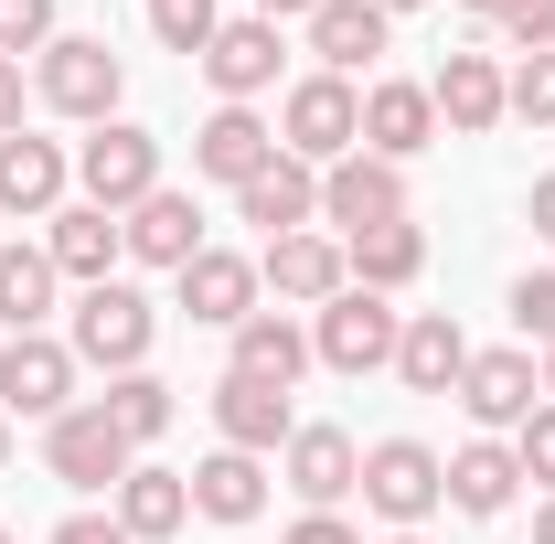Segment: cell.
<instances>
[{
    "label": "cell",
    "mask_w": 555,
    "mask_h": 544,
    "mask_svg": "<svg viewBox=\"0 0 555 544\" xmlns=\"http://www.w3.org/2000/svg\"><path fill=\"white\" fill-rule=\"evenodd\" d=\"M22 129V65H11V54H0V139Z\"/></svg>",
    "instance_id": "40"
},
{
    "label": "cell",
    "mask_w": 555,
    "mask_h": 544,
    "mask_svg": "<svg viewBox=\"0 0 555 544\" xmlns=\"http://www.w3.org/2000/svg\"><path fill=\"white\" fill-rule=\"evenodd\" d=\"M278 544H363V534H352L343 513H299V523H288V534H278Z\"/></svg>",
    "instance_id": "39"
},
{
    "label": "cell",
    "mask_w": 555,
    "mask_h": 544,
    "mask_svg": "<svg viewBox=\"0 0 555 544\" xmlns=\"http://www.w3.org/2000/svg\"><path fill=\"white\" fill-rule=\"evenodd\" d=\"M288 11H321V0H257V22H288Z\"/></svg>",
    "instance_id": "42"
},
{
    "label": "cell",
    "mask_w": 555,
    "mask_h": 544,
    "mask_svg": "<svg viewBox=\"0 0 555 544\" xmlns=\"http://www.w3.org/2000/svg\"><path fill=\"white\" fill-rule=\"evenodd\" d=\"M374 11H385V22H396V11H427V0H374Z\"/></svg>",
    "instance_id": "45"
},
{
    "label": "cell",
    "mask_w": 555,
    "mask_h": 544,
    "mask_svg": "<svg viewBox=\"0 0 555 544\" xmlns=\"http://www.w3.org/2000/svg\"><path fill=\"white\" fill-rule=\"evenodd\" d=\"M43 257H54V277L96 288V277H118V257H129V224L96 213V204H65V213H54V235H43Z\"/></svg>",
    "instance_id": "21"
},
{
    "label": "cell",
    "mask_w": 555,
    "mask_h": 544,
    "mask_svg": "<svg viewBox=\"0 0 555 544\" xmlns=\"http://www.w3.org/2000/svg\"><path fill=\"white\" fill-rule=\"evenodd\" d=\"M321 224L332 235H374V224H406V171L396 160H374V150H352V160H332L321 171Z\"/></svg>",
    "instance_id": "8"
},
{
    "label": "cell",
    "mask_w": 555,
    "mask_h": 544,
    "mask_svg": "<svg viewBox=\"0 0 555 544\" xmlns=\"http://www.w3.org/2000/svg\"><path fill=\"white\" fill-rule=\"evenodd\" d=\"M65 182H75V160L54 150V139H33V129H11L0 139V213H65Z\"/></svg>",
    "instance_id": "17"
},
{
    "label": "cell",
    "mask_w": 555,
    "mask_h": 544,
    "mask_svg": "<svg viewBox=\"0 0 555 544\" xmlns=\"http://www.w3.org/2000/svg\"><path fill=\"white\" fill-rule=\"evenodd\" d=\"M278 459H288V491H299L310 513H332V502L363 491V449H352L343 427H288V449H278Z\"/></svg>",
    "instance_id": "14"
},
{
    "label": "cell",
    "mask_w": 555,
    "mask_h": 544,
    "mask_svg": "<svg viewBox=\"0 0 555 544\" xmlns=\"http://www.w3.org/2000/svg\"><path fill=\"white\" fill-rule=\"evenodd\" d=\"M299 363H310V332L288 321V310H257V321H235V363L224 374H246V385H299Z\"/></svg>",
    "instance_id": "25"
},
{
    "label": "cell",
    "mask_w": 555,
    "mask_h": 544,
    "mask_svg": "<svg viewBox=\"0 0 555 544\" xmlns=\"http://www.w3.org/2000/svg\"><path fill=\"white\" fill-rule=\"evenodd\" d=\"M385 544H427V534H385Z\"/></svg>",
    "instance_id": "48"
},
{
    "label": "cell",
    "mask_w": 555,
    "mask_h": 544,
    "mask_svg": "<svg viewBox=\"0 0 555 544\" xmlns=\"http://www.w3.org/2000/svg\"><path fill=\"white\" fill-rule=\"evenodd\" d=\"M513 332L555 352V277H513Z\"/></svg>",
    "instance_id": "37"
},
{
    "label": "cell",
    "mask_w": 555,
    "mask_h": 544,
    "mask_svg": "<svg viewBox=\"0 0 555 544\" xmlns=\"http://www.w3.org/2000/svg\"><path fill=\"white\" fill-rule=\"evenodd\" d=\"M524 213H534V235H545V246H555V171H545V182H534V193H524Z\"/></svg>",
    "instance_id": "41"
},
{
    "label": "cell",
    "mask_w": 555,
    "mask_h": 544,
    "mask_svg": "<svg viewBox=\"0 0 555 544\" xmlns=\"http://www.w3.org/2000/svg\"><path fill=\"white\" fill-rule=\"evenodd\" d=\"M182 523H193V480L139 459V470L118 480V534H129V544H171Z\"/></svg>",
    "instance_id": "24"
},
{
    "label": "cell",
    "mask_w": 555,
    "mask_h": 544,
    "mask_svg": "<svg viewBox=\"0 0 555 544\" xmlns=\"http://www.w3.org/2000/svg\"><path fill=\"white\" fill-rule=\"evenodd\" d=\"M193 513H204V523H257V513H268V459L214 449L204 470H193Z\"/></svg>",
    "instance_id": "28"
},
{
    "label": "cell",
    "mask_w": 555,
    "mask_h": 544,
    "mask_svg": "<svg viewBox=\"0 0 555 544\" xmlns=\"http://www.w3.org/2000/svg\"><path fill=\"white\" fill-rule=\"evenodd\" d=\"M534 544H555V491H545V513H534Z\"/></svg>",
    "instance_id": "43"
},
{
    "label": "cell",
    "mask_w": 555,
    "mask_h": 544,
    "mask_svg": "<svg viewBox=\"0 0 555 544\" xmlns=\"http://www.w3.org/2000/svg\"><path fill=\"white\" fill-rule=\"evenodd\" d=\"M427 139H438V107H427V86H406V75L363 86V150H374V160H396V171H406Z\"/></svg>",
    "instance_id": "19"
},
{
    "label": "cell",
    "mask_w": 555,
    "mask_h": 544,
    "mask_svg": "<svg viewBox=\"0 0 555 544\" xmlns=\"http://www.w3.org/2000/svg\"><path fill=\"white\" fill-rule=\"evenodd\" d=\"M460 11H481V22H502V11H513V0H460Z\"/></svg>",
    "instance_id": "44"
},
{
    "label": "cell",
    "mask_w": 555,
    "mask_h": 544,
    "mask_svg": "<svg viewBox=\"0 0 555 544\" xmlns=\"http://www.w3.org/2000/svg\"><path fill=\"white\" fill-rule=\"evenodd\" d=\"M0 544H22V534H11V523H0Z\"/></svg>",
    "instance_id": "49"
},
{
    "label": "cell",
    "mask_w": 555,
    "mask_h": 544,
    "mask_svg": "<svg viewBox=\"0 0 555 544\" xmlns=\"http://www.w3.org/2000/svg\"><path fill=\"white\" fill-rule=\"evenodd\" d=\"M257 288H278L288 310H321V299H343L352 288V257H343V235H278L268 257H257Z\"/></svg>",
    "instance_id": "10"
},
{
    "label": "cell",
    "mask_w": 555,
    "mask_h": 544,
    "mask_svg": "<svg viewBox=\"0 0 555 544\" xmlns=\"http://www.w3.org/2000/svg\"><path fill=\"white\" fill-rule=\"evenodd\" d=\"M0 470H11V416H0Z\"/></svg>",
    "instance_id": "46"
},
{
    "label": "cell",
    "mask_w": 555,
    "mask_h": 544,
    "mask_svg": "<svg viewBox=\"0 0 555 544\" xmlns=\"http://www.w3.org/2000/svg\"><path fill=\"white\" fill-rule=\"evenodd\" d=\"M513 459H524V480H545V491H555V396L513 427Z\"/></svg>",
    "instance_id": "35"
},
{
    "label": "cell",
    "mask_w": 555,
    "mask_h": 544,
    "mask_svg": "<svg viewBox=\"0 0 555 544\" xmlns=\"http://www.w3.org/2000/svg\"><path fill=\"white\" fill-rule=\"evenodd\" d=\"M268 160H278V129L257 118V107H214L204 129H193V171H204V182H224V193H246Z\"/></svg>",
    "instance_id": "13"
},
{
    "label": "cell",
    "mask_w": 555,
    "mask_h": 544,
    "mask_svg": "<svg viewBox=\"0 0 555 544\" xmlns=\"http://www.w3.org/2000/svg\"><path fill=\"white\" fill-rule=\"evenodd\" d=\"M150 332H160V310L139 299L129 277H96V288L75 299V332H65V352H75V363H96V374L118 385V374H139V363H150Z\"/></svg>",
    "instance_id": "3"
},
{
    "label": "cell",
    "mask_w": 555,
    "mask_h": 544,
    "mask_svg": "<svg viewBox=\"0 0 555 544\" xmlns=\"http://www.w3.org/2000/svg\"><path fill=\"white\" fill-rule=\"evenodd\" d=\"M54 544H129V534H118V513H65Z\"/></svg>",
    "instance_id": "38"
},
{
    "label": "cell",
    "mask_w": 555,
    "mask_h": 544,
    "mask_svg": "<svg viewBox=\"0 0 555 544\" xmlns=\"http://www.w3.org/2000/svg\"><path fill=\"white\" fill-rule=\"evenodd\" d=\"M182 310H193L204 332H235V321H257V257H235V246H204V257L182 268Z\"/></svg>",
    "instance_id": "20"
},
{
    "label": "cell",
    "mask_w": 555,
    "mask_h": 544,
    "mask_svg": "<svg viewBox=\"0 0 555 544\" xmlns=\"http://www.w3.org/2000/svg\"><path fill=\"white\" fill-rule=\"evenodd\" d=\"M118 224H129V257H139V268H171V277H182L193 257H204V213H193V193H171V182H160L150 204H129Z\"/></svg>",
    "instance_id": "18"
},
{
    "label": "cell",
    "mask_w": 555,
    "mask_h": 544,
    "mask_svg": "<svg viewBox=\"0 0 555 544\" xmlns=\"http://www.w3.org/2000/svg\"><path fill=\"white\" fill-rule=\"evenodd\" d=\"M427 107H438V129H449V139H491L502 118H513V86H502L491 54H449V65L427 75Z\"/></svg>",
    "instance_id": "11"
},
{
    "label": "cell",
    "mask_w": 555,
    "mask_h": 544,
    "mask_svg": "<svg viewBox=\"0 0 555 544\" xmlns=\"http://www.w3.org/2000/svg\"><path fill=\"white\" fill-rule=\"evenodd\" d=\"M54 43V0H0V54L22 65V54H43Z\"/></svg>",
    "instance_id": "33"
},
{
    "label": "cell",
    "mask_w": 555,
    "mask_h": 544,
    "mask_svg": "<svg viewBox=\"0 0 555 544\" xmlns=\"http://www.w3.org/2000/svg\"><path fill=\"white\" fill-rule=\"evenodd\" d=\"M278 150L310 160V171L352 160V150H363V96H352V75H299V86L278 96Z\"/></svg>",
    "instance_id": "2"
},
{
    "label": "cell",
    "mask_w": 555,
    "mask_h": 544,
    "mask_svg": "<svg viewBox=\"0 0 555 544\" xmlns=\"http://www.w3.org/2000/svg\"><path fill=\"white\" fill-rule=\"evenodd\" d=\"M54 257L43 246H0V332H43V310H54Z\"/></svg>",
    "instance_id": "30"
},
{
    "label": "cell",
    "mask_w": 555,
    "mask_h": 544,
    "mask_svg": "<svg viewBox=\"0 0 555 544\" xmlns=\"http://www.w3.org/2000/svg\"><path fill=\"white\" fill-rule=\"evenodd\" d=\"M513 86V118H534V129H555V54H524V65L502 75Z\"/></svg>",
    "instance_id": "34"
},
{
    "label": "cell",
    "mask_w": 555,
    "mask_h": 544,
    "mask_svg": "<svg viewBox=\"0 0 555 544\" xmlns=\"http://www.w3.org/2000/svg\"><path fill=\"white\" fill-rule=\"evenodd\" d=\"M396 332H406V310H385L374 288H343V299L310 310V363H332V374H385V363H396Z\"/></svg>",
    "instance_id": "5"
},
{
    "label": "cell",
    "mask_w": 555,
    "mask_h": 544,
    "mask_svg": "<svg viewBox=\"0 0 555 544\" xmlns=\"http://www.w3.org/2000/svg\"><path fill=\"white\" fill-rule=\"evenodd\" d=\"M460 406L470 427H524V416L545 406V374H534V352H470V374H460Z\"/></svg>",
    "instance_id": "12"
},
{
    "label": "cell",
    "mask_w": 555,
    "mask_h": 544,
    "mask_svg": "<svg viewBox=\"0 0 555 544\" xmlns=\"http://www.w3.org/2000/svg\"><path fill=\"white\" fill-rule=\"evenodd\" d=\"M438 502H449V459L427 438H374L363 449V513H385L396 534H427Z\"/></svg>",
    "instance_id": "4"
},
{
    "label": "cell",
    "mask_w": 555,
    "mask_h": 544,
    "mask_svg": "<svg viewBox=\"0 0 555 544\" xmlns=\"http://www.w3.org/2000/svg\"><path fill=\"white\" fill-rule=\"evenodd\" d=\"M235 213H246V224H257V235H310V224H321V171H310V160H288V150H278L268 171H257V182H246V193H235Z\"/></svg>",
    "instance_id": "16"
},
{
    "label": "cell",
    "mask_w": 555,
    "mask_h": 544,
    "mask_svg": "<svg viewBox=\"0 0 555 544\" xmlns=\"http://www.w3.org/2000/svg\"><path fill=\"white\" fill-rule=\"evenodd\" d=\"M150 33H160V54H193V65H204V43L224 33V11H214V0H150Z\"/></svg>",
    "instance_id": "32"
},
{
    "label": "cell",
    "mask_w": 555,
    "mask_h": 544,
    "mask_svg": "<svg viewBox=\"0 0 555 544\" xmlns=\"http://www.w3.org/2000/svg\"><path fill=\"white\" fill-rule=\"evenodd\" d=\"M43 470L65 480V491H118V480L139 470V449L118 438L107 406H65L54 427H43Z\"/></svg>",
    "instance_id": "7"
},
{
    "label": "cell",
    "mask_w": 555,
    "mask_h": 544,
    "mask_svg": "<svg viewBox=\"0 0 555 544\" xmlns=\"http://www.w3.org/2000/svg\"><path fill=\"white\" fill-rule=\"evenodd\" d=\"M204 75H214V96H224V107H257V96L278 86V22H257V11H246V22H224V33L204 43Z\"/></svg>",
    "instance_id": "15"
},
{
    "label": "cell",
    "mask_w": 555,
    "mask_h": 544,
    "mask_svg": "<svg viewBox=\"0 0 555 544\" xmlns=\"http://www.w3.org/2000/svg\"><path fill=\"white\" fill-rule=\"evenodd\" d=\"M343 257H352V288L396 299V288H406V277L427 268V235H416V224H374V235H352Z\"/></svg>",
    "instance_id": "29"
},
{
    "label": "cell",
    "mask_w": 555,
    "mask_h": 544,
    "mask_svg": "<svg viewBox=\"0 0 555 544\" xmlns=\"http://www.w3.org/2000/svg\"><path fill=\"white\" fill-rule=\"evenodd\" d=\"M513 491H524V459H513V438H470L460 459H449V502L491 523V513H513Z\"/></svg>",
    "instance_id": "26"
},
{
    "label": "cell",
    "mask_w": 555,
    "mask_h": 544,
    "mask_svg": "<svg viewBox=\"0 0 555 544\" xmlns=\"http://www.w3.org/2000/svg\"><path fill=\"white\" fill-rule=\"evenodd\" d=\"M396 374H406L416 396H460V374H470V341L449 310H416L406 332H396Z\"/></svg>",
    "instance_id": "23"
},
{
    "label": "cell",
    "mask_w": 555,
    "mask_h": 544,
    "mask_svg": "<svg viewBox=\"0 0 555 544\" xmlns=\"http://www.w3.org/2000/svg\"><path fill=\"white\" fill-rule=\"evenodd\" d=\"M118 86H129V65L107 54V33H54V43L33 54V96H43L54 118L107 129V118H118Z\"/></svg>",
    "instance_id": "1"
},
{
    "label": "cell",
    "mask_w": 555,
    "mask_h": 544,
    "mask_svg": "<svg viewBox=\"0 0 555 544\" xmlns=\"http://www.w3.org/2000/svg\"><path fill=\"white\" fill-rule=\"evenodd\" d=\"M214 427H224V449H246V459H278L299 416H288V396H278V385H246V374H224V385H214Z\"/></svg>",
    "instance_id": "22"
},
{
    "label": "cell",
    "mask_w": 555,
    "mask_h": 544,
    "mask_svg": "<svg viewBox=\"0 0 555 544\" xmlns=\"http://www.w3.org/2000/svg\"><path fill=\"white\" fill-rule=\"evenodd\" d=\"M534 374H545V396H555V352H545V363H534Z\"/></svg>",
    "instance_id": "47"
},
{
    "label": "cell",
    "mask_w": 555,
    "mask_h": 544,
    "mask_svg": "<svg viewBox=\"0 0 555 544\" xmlns=\"http://www.w3.org/2000/svg\"><path fill=\"white\" fill-rule=\"evenodd\" d=\"M385 33H396V22H385L374 0H321V11H310V54H321V75L374 65V54H385Z\"/></svg>",
    "instance_id": "27"
},
{
    "label": "cell",
    "mask_w": 555,
    "mask_h": 544,
    "mask_svg": "<svg viewBox=\"0 0 555 544\" xmlns=\"http://www.w3.org/2000/svg\"><path fill=\"white\" fill-rule=\"evenodd\" d=\"M75 182H86V204L96 213H129L160 193V139L129 129V118H107V129H86V150H75Z\"/></svg>",
    "instance_id": "6"
},
{
    "label": "cell",
    "mask_w": 555,
    "mask_h": 544,
    "mask_svg": "<svg viewBox=\"0 0 555 544\" xmlns=\"http://www.w3.org/2000/svg\"><path fill=\"white\" fill-rule=\"evenodd\" d=\"M96 406L118 416V438H129V449H150V438H160V427H171V385H160V374H150V363H139V374H118V385H107V396H96Z\"/></svg>",
    "instance_id": "31"
},
{
    "label": "cell",
    "mask_w": 555,
    "mask_h": 544,
    "mask_svg": "<svg viewBox=\"0 0 555 544\" xmlns=\"http://www.w3.org/2000/svg\"><path fill=\"white\" fill-rule=\"evenodd\" d=\"M491 33H502L513 54H555V0H513V11H502Z\"/></svg>",
    "instance_id": "36"
},
{
    "label": "cell",
    "mask_w": 555,
    "mask_h": 544,
    "mask_svg": "<svg viewBox=\"0 0 555 544\" xmlns=\"http://www.w3.org/2000/svg\"><path fill=\"white\" fill-rule=\"evenodd\" d=\"M0 406L54 427V416L75 406V352L54 332H11V341H0Z\"/></svg>",
    "instance_id": "9"
}]
</instances>
